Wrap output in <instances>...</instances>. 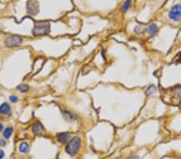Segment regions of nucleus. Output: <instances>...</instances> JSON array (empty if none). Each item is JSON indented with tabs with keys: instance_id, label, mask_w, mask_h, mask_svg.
Masks as SVG:
<instances>
[{
	"instance_id": "f257e3e1",
	"label": "nucleus",
	"mask_w": 181,
	"mask_h": 159,
	"mask_svg": "<svg viewBox=\"0 0 181 159\" xmlns=\"http://www.w3.org/2000/svg\"><path fill=\"white\" fill-rule=\"evenodd\" d=\"M81 145V139L80 137H74L68 142L65 147V152L71 157H74L80 150Z\"/></svg>"
},
{
	"instance_id": "f03ea898",
	"label": "nucleus",
	"mask_w": 181,
	"mask_h": 159,
	"mask_svg": "<svg viewBox=\"0 0 181 159\" xmlns=\"http://www.w3.org/2000/svg\"><path fill=\"white\" fill-rule=\"evenodd\" d=\"M50 25L48 23H39L34 26L32 35L34 36H44L50 33Z\"/></svg>"
},
{
	"instance_id": "7ed1b4c3",
	"label": "nucleus",
	"mask_w": 181,
	"mask_h": 159,
	"mask_svg": "<svg viewBox=\"0 0 181 159\" xmlns=\"http://www.w3.org/2000/svg\"><path fill=\"white\" fill-rule=\"evenodd\" d=\"M5 46L8 48H13V47H19L24 43V39L17 35H12L6 38L5 39Z\"/></svg>"
},
{
	"instance_id": "20e7f679",
	"label": "nucleus",
	"mask_w": 181,
	"mask_h": 159,
	"mask_svg": "<svg viewBox=\"0 0 181 159\" xmlns=\"http://www.w3.org/2000/svg\"><path fill=\"white\" fill-rule=\"evenodd\" d=\"M27 11L31 15H36L39 12V4L36 0H28L27 2Z\"/></svg>"
},
{
	"instance_id": "39448f33",
	"label": "nucleus",
	"mask_w": 181,
	"mask_h": 159,
	"mask_svg": "<svg viewBox=\"0 0 181 159\" xmlns=\"http://www.w3.org/2000/svg\"><path fill=\"white\" fill-rule=\"evenodd\" d=\"M181 17V4L175 5L169 12V18L173 21H179Z\"/></svg>"
},
{
	"instance_id": "423d86ee",
	"label": "nucleus",
	"mask_w": 181,
	"mask_h": 159,
	"mask_svg": "<svg viewBox=\"0 0 181 159\" xmlns=\"http://www.w3.org/2000/svg\"><path fill=\"white\" fill-rule=\"evenodd\" d=\"M0 114L3 116H10L11 114V106L7 102L0 104Z\"/></svg>"
},
{
	"instance_id": "0eeeda50",
	"label": "nucleus",
	"mask_w": 181,
	"mask_h": 159,
	"mask_svg": "<svg viewBox=\"0 0 181 159\" xmlns=\"http://www.w3.org/2000/svg\"><path fill=\"white\" fill-rule=\"evenodd\" d=\"M32 130L34 134H40L45 131V129L41 122H34L32 126Z\"/></svg>"
},
{
	"instance_id": "6e6552de",
	"label": "nucleus",
	"mask_w": 181,
	"mask_h": 159,
	"mask_svg": "<svg viewBox=\"0 0 181 159\" xmlns=\"http://www.w3.org/2000/svg\"><path fill=\"white\" fill-rule=\"evenodd\" d=\"M57 141L61 143H65L70 138V134L68 132H62L57 134Z\"/></svg>"
},
{
	"instance_id": "1a4fd4ad",
	"label": "nucleus",
	"mask_w": 181,
	"mask_h": 159,
	"mask_svg": "<svg viewBox=\"0 0 181 159\" xmlns=\"http://www.w3.org/2000/svg\"><path fill=\"white\" fill-rule=\"evenodd\" d=\"M62 113H63V116L65 117V119L68 122H74L76 120V115L72 112H69V111L65 110V111H63Z\"/></svg>"
},
{
	"instance_id": "9d476101",
	"label": "nucleus",
	"mask_w": 181,
	"mask_h": 159,
	"mask_svg": "<svg viewBox=\"0 0 181 159\" xmlns=\"http://www.w3.org/2000/svg\"><path fill=\"white\" fill-rule=\"evenodd\" d=\"M19 150L22 154H28L30 150V145L28 142H26V141L21 142L19 145Z\"/></svg>"
},
{
	"instance_id": "9b49d317",
	"label": "nucleus",
	"mask_w": 181,
	"mask_h": 159,
	"mask_svg": "<svg viewBox=\"0 0 181 159\" xmlns=\"http://www.w3.org/2000/svg\"><path fill=\"white\" fill-rule=\"evenodd\" d=\"M14 133V129L13 127L11 126H7V128H5L3 131V137L5 139H9L10 137L12 136Z\"/></svg>"
},
{
	"instance_id": "f8f14e48",
	"label": "nucleus",
	"mask_w": 181,
	"mask_h": 159,
	"mask_svg": "<svg viewBox=\"0 0 181 159\" xmlns=\"http://www.w3.org/2000/svg\"><path fill=\"white\" fill-rule=\"evenodd\" d=\"M16 89L18 91H19L21 93H28L29 91V89H30V86H29L28 84H19L17 87H16Z\"/></svg>"
},
{
	"instance_id": "ddd939ff",
	"label": "nucleus",
	"mask_w": 181,
	"mask_h": 159,
	"mask_svg": "<svg viewBox=\"0 0 181 159\" xmlns=\"http://www.w3.org/2000/svg\"><path fill=\"white\" fill-rule=\"evenodd\" d=\"M147 32L148 34L151 35V36H153V35H155L156 33L158 32V27L156 24H151L147 28Z\"/></svg>"
},
{
	"instance_id": "4468645a",
	"label": "nucleus",
	"mask_w": 181,
	"mask_h": 159,
	"mask_svg": "<svg viewBox=\"0 0 181 159\" xmlns=\"http://www.w3.org/2000/svg\"><path fill=\"white\" fill-rule=\"evenodd\" d=\"M146 32V28L143 27V26H136L134 28V32L137 33L138 35H142V34H144Z\"/></svg>"
},
{
	"instance_id": "2eb2a0df",
	"label": "nucleus",
	"mask_w": 181,
	"mask_h": 159,
	"mask_svg": "<svg viewBox=\"0 0 181 159\" xmlns=\"http://www.w3.org/2000/svg\"><path fill=\"white\" fill-rule=\"evenodd\" d=\"M155 92H156V88L154 85H150L147 89L146 94L148 95V96H151V95H153Z\"/></svg>"
},
{
	"instance_id": "dca6fc26",
	"label": "nucleus",
	"mask_w": 181,
	"mask_h": 159,
	"mask_svg": "<svg viewBox=\"0 0 181 159\" xmlns=\"http://www.w3.org/2000/svg\"><path fill=\"white\" fill-rule=\"evenodd\" d=\"M130 3H131V0H126V2L124 3L123 5H122V11H124V12L127 11L129 9V7H130Z\"/></svg>"
},
{
	"instance_id": "f3484780",
	"label": "nucleus",
	"mask_w": 181,
	"mask_h": 159,
	"mask_svg": "<svg viewBox=\"0 0 181 159\" xmlns=\"http://www.w3.org/2000/svg\"><path fill=\"white\" fill-rule=\"evenodd\" d=\"M8 99H9L10 102L12 104L17 103L19 101V97L17 96H15V95H11Z\"/></svg>"
},
{
	"instance_id": "a211bd4d",
	"label": "nucleus",
	"mask_w": 181,
	"mask_h": 159,
	"mask_svg": "<svg viewBox=\"0 0 181 159\" xmlns=\"http://www.w3.org/2000/svg\"><path fill=\"white\" fill-rule=\"evenodd\" d=\"M174 96L177 99H181V88H178L174 91Z\"/></svg>"
},
{
	"instance_id": "6ab92c4d",
	"label": "nucleus",
	"mask_w": 181,
	"mask_h": 159,
	"mask_svg": "<svg viewBox=\"0 0 181 159\" xmlns=\"http://www.w3.org/2000/svg\"><path fill=\"white\" fill-rule=\"evenodd\" d=\"M6 144H7V141L5 139H0V146L4 147L6 146Z\"/></svg>"
},
{
	"instance_id": "aec40b11",
	"label": "nucleus",
	"mask_w": 181,
	"mask_h": 159,
	"mask_svg": "<svg viewBox=\"0 0 181 159\" xmlns=\"http://www.w3.org/2000/svg\"><path fill=\"white\" fill-rule=\"evenodd\" d=\"M5 157L4 150H0V159H3Z\"/></svg>"
},
{
	"instance_id": "412c9836",
	"label": "nucleus",
	"mask_w": 181,
	"mask_h": 159,
	"mask_svg": "<svg viewBox=\"0 0 181 159\" xmlns=\"http://www.w3.org/2000/svg\"><path fill=\"white\" fill-rule=\"evenodd\" d=\"M3 129H4V126H3V124L0 122V133H2V132L3 131Z\"/></svg>"
},
{
	"instance_id": "4be33fe9",
	"label": "nucleus",
	"mask_w": 181,
	"mask_h": 159,
	"mask_svg": "<svg viewBox=\"0 0 181 159\" xmlns=\"http://www.w3.org/2000/svg\"><path fill=\"white\" fill-rule=\"evenodd\" d=\"M129 159H139V157L138 156H132V157H130Z\"/></svg>"
},
{
	"instance_id": "5701e85b",
	"label": "nucleus",
	"mask_w": 181,
	"mask_h": 159,
	"mask_svg": "<svg viewBox=\"0 0 181 159\" xmlns=\"http://www.w3.org/2000/svg\"><path fill=\"white\" fill-rule=\"evenodd\" d=\"M179 159H181V157H180V158H179Z\"/></svg>"
}]
</instances>
